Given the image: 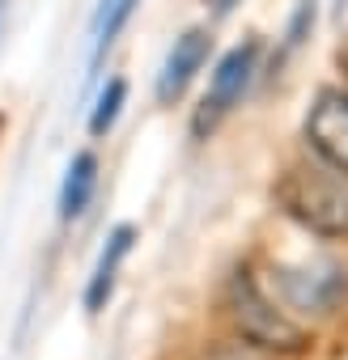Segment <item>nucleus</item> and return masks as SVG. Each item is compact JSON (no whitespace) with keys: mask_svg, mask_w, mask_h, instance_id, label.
Returning <instances> with one entry per match:
<instances>
[{"mask_svg":"<svg viewBox=\"0 0 348 360\" xmlns=\"http://www.w3.org/2000/svg\"><path fill=\"white\" fill-rule=\"evenodd\" d=\"M276 204L302 229L344 242L348 238V169H335L318 157L293 161L276 183Z\"/></svg>","mask_w":348,"mask_h":360,"instance_id":"1","label":"nucleus"},{"mask_svg":"<svg viewBox=\"0 0 348 360\" xmlns=\"http://www.w3.org/2000/svg\"><path fill=\"white\" fill-rule=\"evenodd\" d=\"M225 309H230V322L238 330V339L255 352H268V356H297L310 347V330L259 284V276L251 271H238L225 288Z\"/></svg>","mask_w":348,"mask_h":360,"instance_id":"2","label":"nucleus"},{"mask_svg":"<svg viewBox=\"0 0 348 360\" xmlns=\"http://www.w3.org/2000/svg\"><path fill=\"white\" fill-rule=\"evenodd\" d=\"M272 297L289 314H340L348 301V271L340 263H310V267H280L272 271Z\"/></svg>","mask_w":348,"mask_h":360,"instance_id":"3","label":"nucleus"},{"mask_svg":"<svg viewBox=\"0 0 348 360\" xmlns=\"http://www.w3.org/2000/svg\"><path fill=\"white\" fill-rule=\"evenodd\" d=\"M255 64H259V43H255V39H247V43H238L234 51L221 56V64H217V72H213V81H209V94H204V102H200V110H196V119H192V131H196V136L213 131V127L242 102V94H247V85H251V77H255Z\"/></svg>","mask_w":348,"mask_h":360,"instance_id":"4","label":"nucleus"},{"mask_svg":"<svg viewBox=\"0 0 348 360\" xmlns=\"http://www.w3.org/2000/svg\"><path fill=\"white\" fill-rule=\"evenodd\" d=\"M302 136H306L310 157H318L335 169H348V94L344 89H318L310 110H306Z\"/></svg>","mask_w":348,"mask_h":360,"instance_id":"5","label":"nucleus"},{"mask_svg":"<svg viewBox=\"0 0 348 360\" xmlns=\"http://www.w3.org/2000/svg\"><path fill=\"white\" fill-rule=\"evenodd\" d=\"M209 51H213V34L209 30H187L183 39H174V47H170V56H166V64L157 72V85H153V94H157L161 106H170V102L183 98V89L204 68Z\"/></svg>","mask_w":348,"mask_h":360,"instance_id":"6","label":"nucleus"},{"mask_svg":"<svg viewBox=\"0 0 348 360\" xmlns=\"http://www.w3.org/2000/svg\"><path fill=\"white\" fill-rule=\"evenodd\" d=\"M132 242H136V229L132 225H115L106 233V246H102V255H98V263L89 271V284H85V309L89 314H102L106 309V301L115 292V280H119V263L128 259Z\"/></svg>","mask_w":348,"mask_h":360,"instance_id":"7","label":"nucleus"},{"mask_svg":"<svg viewBox=\"0 0 348 360\" xmlns=\"http://www.w3.org/2000/svg\"><path fill=\"white\" fill-rule=\"evenodd\" d=\"M94 187H98V157L94 153H77L68 161L64 183H60V221H77L89 208Z\"/></svg>","mask_w":348,"mask_h":360,"instance_id":"8","label":"nucleus"},{"mask_svg":"<svg viewBox=\"0 0 348 360\" xmlns=\"http://www.w3.org/2000/svg\"><path fill=\"white\" fill-rule=\"evenodd\" d=\"M123 102H128V81H123V77H111V81L102 85V94H98L94 110H89V136H106V131L115 127V119H119Z\"/></svg>","mask_w":348,"mask_h":360,"instance_id":"9","label":"nucleus"},{"mask_svg":"<svg viewBox=\"0 0 348 360\" xmlns=\"http://www.w3.org/2000/svg\"><path fill=\"white\" fill-rule=\"evenodd\" d=\"M136 5H140V0H115L111 18H106V22L98 26V43H94V64H98V60L106 56V47H111V43L119 39V30H123V26H128V18L136 13Z\"/></svg>","mask_w":348,"mask_h":360,"instance_id":"10","label":"nucleus"},{"mask_svg":"<svg viewBox=\"0 0 348 360\" xmlns=\"http://www.w3.org/2000/svg\"><path fill=\"white\" fill-rule=\"evenodd\" d=\"M314 18H318V0H297V9L289 18V30H285V51H297L310 30H314Z\"/></svg>","mask_w":348,"mask_h":360,"instance_id":"11","label":"nucleus"},{"mask_svg":"<svg viewBox=\"0 0 348 360\" xmlns=\"http://www.w3.org/2000/svg\"><path fill=\"white\" fill-rule=\"evenodd\" d=\"M234 5H238V0H217V13H221V18H225V13H230V9H234Z\"/></svg>","mask_w":348,"mask_h":360,"instance_id":"12","label":"nucleus"},{"mask_svg":"<svg viewBox=\"0 0 348 360\" xmlns=\"http://www.w3.org/2000/svg\"><path fill=\"white\" fill-rule=\"evenodd\" d=\"M344 9H348V0H331V13L335 18H344Z\"/></svg>","mask_w":348,"mask_h":360,"instance_id":"13","label":"nucleus"},{"mask_svg":"<svg viewBox=\"0 0 348 360\" xmlns=\"http://www.w3.org/2000/svg\"><path fill=\"white\" fill-rule=\"evenodd\" d=\"M0 9H5V0H0Z\"/></svg>","mask_w":348,"mask_h":360,"instance_id":"14","label":"nucleus"}]
</instances>
